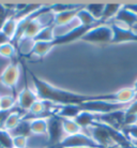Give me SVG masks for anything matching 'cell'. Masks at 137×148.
I'll list each match as a JSON object with an SVG mask.
<instances>
[{"label": "cell", "instance_id": "cell-1", "mask_svg": "<svg viewBox=\"0 0 137 148\" xmlns=\"http://www.w3.org/2000/svg\"><path fill=\"white\" fill-rule=\"evenodd\" d=\"M32 78L34 90L37 95L39 100L49 102L55 105H80L84 102L94 100H105L120 103H131L135 100L137 93L132 87L119 89L118 91L103 95H82L70 90L58 88L49 84L48 82L43 81L32 72H29Z\"/></svg>", "mask_w": 137, "mask_h": 148}, {"label": "cell", "instance_id": "cell-2", "mask_svg": "<svg viewBox=\"0 0 137 148\" xmlns=\"http://www.w3.org/2000/svg\"><path fill=\"white\" fill-rule=\"evenodd\" d=\"M132 103V102H131ZM131 103H120V102H112V101L105 100H94L84 102L80 105H78L82 111L89 112L92 114H109L112 112L122 111L126 110L131 105Z\"/></svg>", "mask_w": 137, "mask_h": 148}, {"label": "cell", "instance_id": "cell-3", "mask_svg": "<svg viewBox=\"0 0 137 148\" xmlns=\"http://www.w3.org/2000/svg\"><path fill=\"white\" fill-rule=\"evenodd\" d=\"M89 43H97V44H108L112 41V30L110 25L107 24H99L93 27L89 31H87L80 39Z\"/></svg>", "mask_w": 137, "mask_h": 148}, {"label": "cell", "instance_id": "cell-4", "mask_svg": "<svg viewBox=\"0 0 137 148\" xmlns=\"http://www.w3.org/2000/svg\"><path fill=\"white\" fill-rule=\"evenodd\" d=\"M52 148H102L85 133H76L73 135H65L59 144Z\"/></svg>", "mask_w": 137, "mask_h": 148}, {"label": "cell", "instance_id": "cell-5", "mask_svg": "<svg viewBox=\"0 0 137 148\" xmlns=\"http://www.w3.org/2000/svg\"><path fill=\"white\" fill-rule=\"evenodd\" d=\"M95 26H82V25L75 26L70 31H67V32H64L62 34H57L55 39H54V41L50 42V44H52V48H54L55 46H58V45L69 44V43H72V42H74L76 40H80L82 37L87 31H89L91 28Z\"/></svg>", "mask_w": 137, "mask_h": 148}, {"label": "cell", "instance_id": "cell-6", "mask_svg": "<svg viewBox=\"0 0 137 148\" xmlns=\"http://www.w3.org/2000/svg\"><path fill=\"white\" fill-rule=\"evenodd\" d=\"M63 134L64 132L62 129L61 118L55 114L49 116L47 118V136L52 148L57 146L64 138Z\"/></svg>", "mask_w": 137, "mask_h": 148}, {"label": "cell", "instance_id": "cell-7", "mask_svg": "<svg viewBox=\"0 0 137 148\" xmlns=\"http://www.w3.org/2000/svg\"><path fill=\"white\" fill-rule=\"evenodd\" d=\"M90 131L89 136L95 142L102 148H107L110 146H115L114 142L111 140L110 135L108 133L107 129L105 128V125L102 122H93V125L90 128H88ZM117 146V145H116Z\"/></svg>", "mask_w": 137, "mask_h": 148}, {"label": "cell", "instance_id": "cell-8", "mask_svg": "<svg viewBox=\"0 0 137 148\" xmlns=\"http://www.w3.org/2000/svg\"><path fill=\"white\" fill-rule=\"evenodd\" d=\"M110 27L112 30L111 44H120V43H127V42L137 43V31L125 28L114 22L110 24Z\"/></svg>", "mask_w": 137, "mask_h": 148}, {"label": "cell", "instance_id": "cell-9", "mask_svg": "<svg viewBox=\"0 0 137 148\" xmlns=\"http://www.w3.org/2000/svg\"><path fill=\"white\" fill-rule=\"evenodd\" d=\"M19 78V67L17 63H10L0 74V84L14 90Z\"/></svg>", "mask_w": 137, "mask_h": 148}, {"label": "cell", "instance_id": "cell-10", "mask_svg": "<svg viewBox=\"0 0 137 148\" xmlns=\"http://www.w3.org/2000/svg\"><path fill=\"white\" fill-rule=\"evenodd\" d=\"M114 21V23L118 25H121L129 29H133V27L137 24V14L127 9L125 4H123Z\"/></svg>", "mask_w": 137, "mask_h": 148}, {"label": "cell", "instance_id": "cell-11", "mask_svg": "<svg viewBox=\"0 0 137 148\" xmlns=\"http://www.w3.org/2000/svg\"><path fill=\"white\" fill-rule=\"evenodd\" d=\"M82 8V5H77L71 10L59 12V13H52V25L57 28V27L67 26V24H71L74 19H76V15Z\"/></svg>", "mask_w": 137, "mask_h": 148}, {"label": "cell", "instance_id": "cell-12", "mask_svg": "<svg viewBox=\"0 0 137 148\" xmlns=\"http://www.w3.org/2000/svg\"><path fill=\"white\" fill-rule=\"evenodd\" d=\"M37 95L34 89H31L29 86H25L17 95V103L19 108L24 111H29L31 105L37 100Z\"/></svg>", "mask_w": 137, "mask_h": 148}, {"label": "cell", "instance_id": "cell-13", "mask_svg": "<svg viewBox=\"0 0 137 148\" xmlns=\"http://www.w3.org/2000/svg\"><path fill=\"white\" fill-rule=\"evenodd\" d=\"M43 16H44V15H43ZM43 16H40V17H37V18H35V19H32V21L28 24V26H27L25 32H24V34H22V40L20 41L32 40V39H33V38L35 37V36H37V34H39L45 26L49 25V24H44V23L41 22V18L43 17Z\"/></svg>", "mask_w": 137, "mask_h": 148}, {"label": "cell", "instance_id": "cell-14", "mask_svg": "<svg viewBox=\"0 0 137 148\" xmlns=\"http://www.w3.org/2000/svg\"><path fill=\"white\" fill-rule=\"evenodd\" d=\"M31 134L35 135H47V118L37 117L30 120Z\"/></svg>", "mask_w": 137, "mask_h": 148}, {"label": "cell", "instance_id": "cell-15", "mask_svg": "<svg viewBox=\"0 0 137 148\" xmlns=\"http://www.w3.org/2000/svg\"><path fill=\"white\" fill-rule=\"evenodd\" d=\"M123 4L121 3H107L105 4V8H104L103 14H102V17L100 19L101 24H106L107 22L114 19L117 16L118 12L120 11V9L122 8Z\"/></svg>", "mask_w": 137, "mask_h": 148}, {"label": "cell", "instance_id": "cell-16", "mask_svg": "<svg viewBox=\"0 0 137 148\" xmlns=\"http://www.w3.org/2000/svg\"><path fill=\"white\" fill-rule=\"evenodd\" d=\"M74 121L77 123L82 129H88L93 125V122L96 121L95 114L89 113V112L82 111L75 117Z\"/></svg>", "mask_w": 137, "mask_h": 148}, {"label": "cell", "instance_id": "cell-17", "mask_svg": "<svg viewBox=\"0 0 137 148\" xmlns=\"http://www.w3.org/2000/svg\"><path fill=\"white\" fill-rule=\"evenodd\" d=\"M56 27L52 24L45 26L43 29L32 39L33 42H52L55 39Z\"/></svg>", "mask_w": 137, "mask_h": 148}, {"label": "cell", "instance_id": "cell-18", "mask_svg": "<svg viewBox=\"0 0 137 148\" xmlns=\"http://www.w3.org/2000/svg\"><path fill=\"white\" fill-rule=\"evenodd\" d=\"M52 49L50 42H33L32 47L30 49L29 55L37 56V57H45L48 53Z\"/></svg>", "mask_w": 137, "mask_h": 148}, {"label": "cell", "instance_id": "cell-19", "mask_svg": "<svg viewBox=\"0 0 137 148\" xmlns=\"http://www.w3.org/2000/svg\"><path fill=\"white\" fill-rule=\"evenodd\" d=\"M76 19L78 21L79 25H82V26H95V25L101 24L86 10L85 5H82V9L78 11L77 15H76Z\"/></svg>", "mask_w": 137, "mask_h": 148}, {"label": "cell", "instance_id": "cell-20", "mask_svg": "<svg viewBox=\"0 0 137 148\" xmlns=\"http://www.w3.org/2000/svg\"><path fill=\"white\" fill-rule=\"evenodd\" d=\"M22 120V114L19 111H12L9 115V117L5 120L4 123V129L11 132L12 130H14L16 127L19 125V122Z\"/></svg>", "mask_w": 137, "mask_h": 148}, {"label": "cell", "instance_id": "cell-21", "mask_svg": "<svg viewBox=\"0 0 137 148\" xmlns=\"http://www.w3.org/2000/svg\"><path fill=\"white\" fill-rule=\"evenodd\" d=\"M61 123H62V129L65 135H73V134L82 132V128L74 121V119L61 118Z\"/></svg>", "mask_w": 137, "mask_h": 148}, {"label": "cell", "instance_id": "cell-22", "mask_svg": "<svg viewBox=\"0 0 137 148\" xmlns=\"http://www.w3.org/2000/svg\"><path fill=\"white\" fill-rule=\"evenodd\" d=\"M17 23L18 22H17V21L14 18V16L12 15V16H10V17L7 19V22L4 23L3 27H2V29H1V31H2L11 41H12V39L14 38L16 29H17Z\"/></svg>", "mask_w": 137, "mask_h": 148}, {"label": "cell", "instance_id": "cell-23", "mask_svg": "<svg viewBox=\"0 0 137 148\" xmlns=\"http://www.w3.org/2000/svg\"><path fill=\"white\" fill-rule=\"evenodd\" d=\"M10 133L12 134V136L14 135H22V136L28 137L31 134L30 131V121H26L25 119H22V121L19 122V125L14 130H12Z\"/></svg>", "mask_w": 137, "mask_h": 148}, {"label": "cell", "instance_id": "cell-24", "mask_svg": "<svg viewBox=\"0 0 137 148\" xmlns=\"http://www.w3.org/2000/svg\"><path fill=\"white\" fill-rule=\"evenodd\" d=\"M104 8H105V4L104 3H92L85 5L86 10L89 12L90 14L92 15L99 23H100V19L102 17V14H103Z\"/></svg>", "mask_w": 137, "mask_h": 148}, {"label": "cell", "instance_id": "cell-25", "mask_svg": "<svg viewBox=\"0 0 137 148\" xmlns=\"http://www.w3.org/2000/svg\"><path fill=\"white\" fill-rule=\"evenodd\" d=\"M0 148H14L13 136L5 129H0Z\"/></svg>", "mask_w": 137, "mask_h": 148}, {"label": "cell", "instance_id": "cell-26", "mask_svg": "<svg viewBox=\"0 0 137 148\" xmlns=\"http://www.w3.org/2000/svg\"><path fill=\"white\" fill-rule=\"evenodd\" d=\"M16 103V99L13 96L5 95L0 97V110L1 111H11Z\"/></svg>", "mask_w": 137, "mask_h": 148}, {"label": "cell", "instance_id": "cell-27", "mask_svg": "<svg viewBox=\"0 0 137 148\" xmlns=\"http://www.w3.org/2000/svg\"><path fill=\"white\" fill-rule=\"evenodd\" d=\"M15 53H16L15 52V46L12 44L11 42L0 46V56L3 57V58L12 59L13 56L15 55Z\"/></svg>", "mask_w": 137, "mask_h": 148}, {"label": "cell", "instance_id": "cell-28", "mask_svg": "<svg viewBox=\"0 0 137 148\" xmlns=\"http://www.w3.org/2000/svg\"><path fill=\"white\" fill-rule=\"evenodd\" d=\"M121 131L130 138L131 142H137V123L132 126L123 127Z\"/></svg>", "mask_w": 137, "mask_h": 148}, {"label": "cell", "instance_id": "cell-29", "mask_svg": "<svg viewBox=\"0 0 137 148\" xmlns=\"http://www.w3.org/2000/svg\"><path fill=\"white\" fill-rule=\"evenodd\" d=\"M12 15H14L13 12L9 11L7 8L4 7V4H0V31L2 29L4 23L7 22V19Z\"/></svg>", "mask_w": 137, "mask_h": 148}, {"label": "cell", "instance_id": "cell-30", "mask_svg": "<svg viewBox=\"0 0 137 148\" xmlns=\"http://www.w3.org/2000/svg\"><path fill=\"white\" fill-rule=\"evenodd\" d=\"M27 137L22 135H14L13 136V145L14 148H27Z\"/></svg>", "mask_w": 137, "mask_h": 148}, {"label": "cell", "instance_id": "cell-31", "mask_svg": "<svg viewBox=\"0 0 137 148\" xmlns=\"http://www.w3.org/2000/svg\"><path fill=\"white\" fill-rule=\"evenodd\" d=\"M12 111H1L0 110V129H4L5 120L9 117V115Z\"/></svg>", "mask_w": 137, "mask_h": 148}, {"label": "cell", "instance_id": "cell-32", "mask_svg": "<svg viewBox=\"0 0 137 148\" xmlns=\"http://www.w3.org/2000/svg\"><path fill=\"white\" fill-rule=\"evenodd\" d=\"M10 42H11V40H10L2 31H0V46L7 44V43H10Z\"/></svg>", "mask_w": 137, "mask_h": 148}, {"label": "cell", "instance_id": "cell-33", "mask_svg": "<svg viewBox=\"0 0 137 148\" xmlns=\"http://www.w3.org/2000/svg\"><path fill=\"white\" fill-rule=\"evenodd\" d=\"M126 8L127 9H130L131 11H133L134 13H136L137 14V3H134V4H125Z\"/></svg>", "mask_w": 137, "mask_h": 148}, {"label": "cell", "instance_id": "cell-34", "mask_svg": "<svg viewBox=\"0 0 137 148\" xmlns=\"http://www.w3.org/2000/svg\"><path fill=\"white\" fill-rule=\"evenodd\" d=\"M132 88H133L134 91H135V92L137 93V79L135 82H134V84H133V86H132Z\"/></svg>", "mask_w": 137, "mask_h": 148}, {"label": "cell", "instance_id": "cell-35", "mask_svg": "<svg viewBox=\"0 0 137 148\" xmlns=\"http://www.w3.org/2000/svg\"><path fill=\"white\" fill-rule=\"evenodd\" d=\"M132 30H134V31H137V24L133 27V29H132Z\"/></svg>", "mask_w": 137, "mask_h": 148}, {"label": "cell", "instance_id": "cell-36", "mask_svg": "<svg viewBox=\"0 0 137 148\" xmlns=\"http://www.w3.org/2000/svg\"><path fill=\"white\" fill-rule=\"evenodd\" d=\"M107 148H119V147L115 145V146H110V147H107Z\"/></svg>", "mask_w": 137, "mask_h": 148}, {"label": "cell", "instance_id": "cell-37", "mask_svg": "<svg viewBox=\"0 0 137 148\" xmlns=\"http://www.w3.org/2000/svg\"><path fill=\"white\" fill-rule=\"evenodd\" d=\"M131 148H137V146H135V145H132V147H131Z\"/></svg>", "mask_w": 137, "mask_h": 148}]
</instances>
